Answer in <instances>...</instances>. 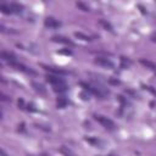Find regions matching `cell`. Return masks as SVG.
I'll list each match as a JSON object with an SVG mask.
<instances>
[{
	"label": "cell",
	"instance_id": "1",
	"mask_svg": "<svg viewBox=\"0 0 156 156\" xmlns=\"http://www.w3.org/2000/svg\"><path fill=\"white\" fill-rule=\"evenodd\" d=\"M46 80L52 84L54 87V90L55 91H58V93H62V91H66L67 90V85H66V82L58 77V76H52V74H49L46 76Z\"/></svg>",
	"mask_w": 156,
	"mask_h": 156
},
{
	"label": "cell",
	"instance_id": "2",
	"mask_svg": "<svg viewBox=\"0 0 156 156\" xmlns=\"http://www.w3.org/2000/svg\"><path fill=\"white\" fill-rule=\"evenodd\" d=\"M94 118H95V121H98L102 127H105V128L108 129V130H115V129L117 128L116 123H115L112 119L107 118L106 116H102V115H94Z\"/></svg>",
	"mask_w": 156,
	"mask_h": 156
},
{
	"label": "cell",
	"instance_id": "3",
	"mask_svg": "<svg viewBox=\"0 0 156 156\" xmlns=\"http://www.w3.org/2000/svg\"><path fill=\"white\" fill-rule=\"evenodd\" d=\"M94 62L99 66H102V67H107V68H111V69L115 68V63L107 57H96Z\"/></svg>",
	"mask_w": 156,
	"mask_h": 156
},
{
	"label": "cell",
	"instance_id": "4",
	"mask_svg": "<svg viewBox=\"0 0 156 156\" xmlns=\"http://www.w3.org/2000/svg\"><path fill=\"white\" fill-rule=\"evenodd\" d=\"M9 65L12 66V67H15L16 69H18V71H21V72L27 73V74H35V71H33L32 68H29V67H27V66H24V65H22V63H20V62H17V61L11 62V63H9Z\"/></svg>",
	"mask_w": 156,
	"mask_h": 156
},
{
	"label": "cell",
	"instance_id": "5",
	"mask_svg": "<svg viewBox=\"0 0 156 156\" xmlns=\"http://www.w3.org/2000/svg\"><path fill=\"white\" fill-rule=\"evenodd\" d=\"M44 26L46 28H51V29H55V28H58L61 26V22L58 20H56L55 17H46L44 20Z\"/></svg>",
	"mask_w": 156,
	"mask_h": 156
},
{
	"label": "cell",
	"instance_id": "6",
	"mask_svg": "<svg viewBox=\"0 0 156 156\" xmlns=\"http://www.w3.org/2000/svg\"><path fill=\"white\" fill-rule=\"evenodd\" d=\"M51 39L55 43H62V44H66V45H73V41L69 40L68 38L63 37V35H54Z\"/></svg>",
	"mask_w": 156,
	"mask_h": 156
},
{
	"label": "cell",
	"instance_id": "7",
	"mask_svg": "<svg viewBox=\"0 0 156 156\" xmlns=\"http://www.w3.org/2000/svg\"><path fill=\"white\" fill-rule=\"evenodd\" d=\"M43 67H44L46 71L52 72V73H56V74H66V73H67L65 69H61V68H57V67H52V66H45V65H43Z\"/></svg>",
	"mask_w": 156,
	"mask_h": 156
},
{
	"label": "cell",
	"instance_id": "8",
	"mask_svg": "<svg viewBox=\"0 0 156 156\" xmlns=\"http://www.w3.org/2000/svg\"><path fill=\"white\" fill-rule=\"evenodd\" d=\"M32 85H33V88H34V90H35L37 93H39V94H45V93H46V90H45V88H44L43 84L37 83V82H33Z\"/></svg>",
	"mask_w": 156,
	"mask_h": 156
},
{
	"label": "cell",
	"instance_id": "9",
	"mask_svg": "<svg viewBox=\"0 0 156 156\" xmlns=\"http://www.w3.org/2000/svg\"><path fill=\"white\" fill-rule=\"evenodd\" d=\"M85 140H87L88 143L93 144V145L96 146V147H102V141L99 140V139H96V138H85Z\"/></svg>",
	"mask_w": 156,
	"mask_h": 156
},
{
	"label": "cell",
	"instance_id": "10",
	"mask_svg": "<svg viewBox=\"0 0 156 156\" xmlns=\"http://www.w3.org/2000/svg\"><path fill=\"white\" fill-rule=\"evenodd\" d=\"M60 152H61L63 156H76L69 149H67V147H65V146H62V147L60 149Z\"/></svg>",
	"mask_w": 156,
	"mask_h": 156
},
{
	"label": "cell",
	"instance_id": "11",
	"mask_svg": "<svg viewBox=\"0 0 156 156\" xmlns=\"http://www.w3.org/2000/svg\"><path fill=\"white\" fill-rule=\"evenodd\" d=\"M74 35L77 37V38H79V39H82V40H84V41H90L91 40V38L90 37H88V35H85V34H83V33H78V32H76L74 33Z\"/></svg>",
	"mask_w": 156,
	"mask_h": 156
},
{
	"label": "cell",
	"instance_id": "12",
	"mask_svg": "<svg viewBox=\"0 0 156 156\" xmlns=\"http://www.w3.org/2000/svg\"><path fill=\"white\" fill-rule=\"evenodd\" d=\"M66 105H67V100H66V99H65L63 96H61V98H58V100H57V106L62 108V107H65Z\"/></svg>",
	"mask_w": 156,
	"mask_h": 156
},
{
	"label": "cell",
	"instance_id": "13",
	"mask_svg": "<svg viewBox=\"0 0 156 156\" xmlns=\"http://www.w3.org/2000/svg\"><path fill=\"white\" fill-rule=\"evenodd\" d=\"M100 24H102L107 30H110V32H112V26L108 23V22H106V21H104V20H100Z\"/></svg>",
	"mask_w": 156,
	"mask_h": 156
},
{
	"label": "cell",
	"instance_id": "14",
	"mask_svg": "<svg viewBox=\"0 0 156 156\" xmlns=\"http://www.w3.org/2000/svg\"><path fill=\"white\" fill-rule=\"evenodd\" d=\"M77 6L80 7L83 11H89V10H90V7H89L88 5H85V4H83V2H77Z\"/></svg>",
	"mask_w": 156,
	"mask_h": 156
},
{
	"label": "cell",
	"instance_id": "15",
	"mask_svg": "<svg viewBox=\"0 0 156 156\" xmlns=\"http://www.w3.org/2000/svg\"><path fill=\"white\" fill-rule=\"evenodd\" d=\"M151 40L156 43V33H152V34H151Z\"/></svg>",
	"mask_w": 156,
	"mask_h": 156
},
{
	"label": "cell",
	"instance_id": "16",
	"mask_svg": "<svg viewBox=\"0 0 156 156\" xmlns=\"http://www.w3.org/2000/svg\"><path fill=\"white\" fill-rule=\"evenodd\" d=\"M0 152H1V156H7V155H6V152H5V150H4V149H1V150H0Z\"/></svg>",
	"mask_w": 156,
	"mask_h": 156
},
{
	"label": "cell",
	"instance_id": "17",
	"mask_svg": "<svg viewBox=\"0 0 156 156\" xmlns=\"http://www.w3.org/2000/svg\"><path fill=\"white\" fill-rule=\"evenodd\" d=\"M27 156H33V155H27ZM40 156H48V155H45V154H43V155H40Z\"/></svg>",
	"mask_w": 156,
	"mask_h": 156
}]
</instances>
